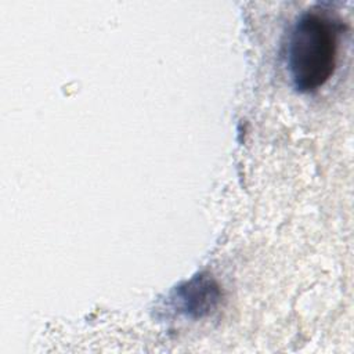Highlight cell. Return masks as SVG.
<instances>
[{
	"instance_id": "6da1fadb",
	"label": "cell",
	"mask_w": 354,
	"mask_h": 354,
	"mask_svg": "<svg viewBox=\"0 0 354 354\" xmlns=\"http://www.w3.org/2000/svg\"><path fill=\"white\" fill-rule=\"evenodd\" d=\"M336 54V33L330 22L317 12L303 14L292 29L288 48L293 86L303 93L319 88L335 71Z\"/></svg>"
},
{
	"instance_id": "7a4b0ae2",
	"label": "cell",
	"mask_w": 354,
	"mask_h": 354,
	"mask_svg": "<svg viewBox=\"0 0 354 354\" xmlns=\"http://www.w3.org/2000/svg\"><path fill=\"white\" fill-rule=\"evenodd\" d=\"M176 299L180 311L189 317L201 318L216 308L221 299V292L213 279L198 275L177 289Z\"/></svg>"
}]
</instances>
